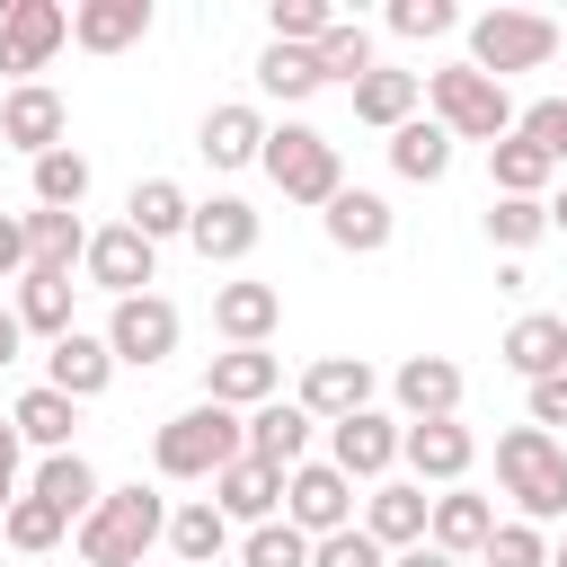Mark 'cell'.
I'll list each match as a JSON object with an SVG mask.
<instances>
[{
  "label": "cell",
  "instance_id": "cell-1",
  "mask_svg": "<svg viewBox=\"0 0 567 567\" xmlns=\"http://www.w3.org/2000/svg\"><path fill=\"white\" fill-rule=\"evenodd\" d=\"M239 452H248V425H239L230 408H213V399L177 408V416L151 434V470H159V478H186V487H195V478L213 487V470H230Z\"/></svg>",
  "mask_w": 567,
  "mask_h": 567
},
{
  "label": "cell",
  "instance_id": "cell-2",
  "mask_svg": "<svg viewBox=\"0 0 567 567\" xmlns=\"http://www.w3.org/2000/svg\"><path fill=\"white\" fill-rule=\"evenodd\" d=\"M168 532V505H159V487H106L97 496V514L80 523V567H151V540Z\"/></svg>",
  "mask_w": 567,
  "mask_h": 567
},
{
  "label": "cell",
  "instance_id": "cell-3",
  "mask_svg": "<svg viewBox=\"0 0 567 567\" xmlns=\"http://www.w3.org/2000/svg\"><path fill=\"white\" fill-rule=\"evenodd\" d=\"M496 487L523 505V523H558L567 514V443L540 425H505L496 434Z\"/></svg>",
  "mask_w": 567,
  "mask_h": 567
},
{
  "label": "cell",
  "instance_id": "cell-4",
  "mask_svg": "<svg viewBox=\"0 0 567 567\" xmlns=\"http://www.w3.org/2000/svg\"><path fill=\"white\" fill-rule=\"evenodd\" d=\"M425 106H434V124H443L452 142H505V133H514L505 80H487V71H470V62L425 71Z\"/></svg>",
  "mask_w": 567,
  "mask_h": 567
},
{
  "label": "cell",
  "instance_id": "cell-5",
  "mask_svg": "<svg viewBox=\"0 0 567 567\" xmlns=\"http://www.w3.org/2000/svg\"><path fill=\"white\" fill-rule=\"evenodd\" d=\"M257 168L284 186V204H319V213H328V195L346 186V159H337V142H328L319 124H266Z\"/></svg>",
  "mask_w": 567,
  "mask_h": 567
},
{
  "label": "cell",
  "instance_id": "cell-6",
  "mask_svg": "<svg viewBox=\"0 0 567 567\" xmlns=\"http://www.w3.org/2000/svg\"><path fill=\"white\" fill-rule=\"evenodd\" d=\"M549 53H558V18H540V9H487V18H470V71H487V80L540 71Z\"/></svg>",
  "mask_w": 567,
  "mask_h": 567
},
{
  "label": "cell",
  "instance_id": "cell-7",
  "mask_svg": "<svg viewBox=\"0 0 567 567\" xmlns=\"http://www.w3.org/2000/svg\"><path fill=\"white\" fill-rule=\"evenodd\" d=\"M177 337H186V319H177V301H159V292H133V301H115V310H106V354H115V363H133V372L168 363V354H177Z\"/></svg>",
  "mask_w": 567,
  "mask_h": 567
},
{
  "label": "cell",
  "instance_id": "cell-8",
  "mask_svg": "<svg viewBox=\"0 0 567 567\" xmlns=\"http://www.w3.org/2000/svg\"><path fill=\"white\" fill-rule=\"evenodd\" d=\"M284 523H292L301 540H328V532H346V523H354V478H337L328 461H301V470H284Z\"/></svg>",
  "mask_w": 567,
  "mask_h": 567
},
{
  "label": "cell",
  "instance_id": "cell-9",
  "mask_svg": "<svg viewBox=\"0 0 567 567\" xmlns=\"http://www.w3.org/2000/svg\"><path fill=\"white\" fill-rule=\"evenodd\" d=\"M62 44H71V9H62V0H9V9H0V71H18V89H27V71H44Z\"/></svg>",
  "mask_w": 567,
  "mask_h": 567
},
{
  "label": "cell",
  "instance_id": "cell-10",
  "mask_svg": "<svg viewBox=\"0 0 567 567\" xmlns=\"http://www.w3.org/2000/svg\"><path fill=\"white\" fill-rule=\"evenodd\" d=\"M399 461L416 487H461L470 461H478V434L461 416H434V425H399Z\"/></svg>",
  "mask_w": 567,
  "mask_h": 567
},
{
  "label": "cell",
  "instance_id": "cell-11",
  "mask_svg": "<svg viewBox=\"0 0 567 567\" xmlns=\"http://www.w3.org/2000/svg\"><path fill=\"white\" fill-rule=\"evenodd\" d=\"M80 275L97 284V292H115V301H133V292H151V275H159V248L142 239V230H89V257H80Z\"/></svg>",
  "mask_w": 567,
  "mask_h": 567
},
{
  "label": "cell",
  "instance_id": "cell-12",
  "mask_svg": "<svg viewBox=\"0 0 567 567\" xmlns=\"http://www.w3.org/2000/svg\"><path fill=\"white\" fill-rule=\"evenodd\" d=\"M372 390H381V381H372V363H363V354H319V363L301 372V390H292V399L310 408V425H337V416H363V408H372Z\"/></svg>",
  "mask_w": 567,
  "mask_h": 567
},
{
  "label": "cell",
  "instance_id": "cell-13",
  "mask_svg": "<svg viewBox=\"0 0 567 567\" xmlns=\"http://www.w3.org/2000/svg\"><path fill=\"white\" fill-rule=\"evenodd\" d=\"M328 470L337 478H390L399 470V416H381V408L337 416L328 425Z\"/></svg>",
  "mask_w": 567,
  "mask_h": 567
},
{
  "label": "cell",
  "instance_id": "cell-14",
  "mask_svg": "<svg viewBox=\"0 0 567 567\" xmlns=\"http://www.w3.org/2000/svg\"><path fill=\"white\" fill-rule=\"evenodd\" d=\"M62 133H71V106H62V89L27 80V89H9V97H0V142H9V151L44 159V151H62Z\"/></svg>",
  "mask_w": 567,
  "mask_h": 567
},
{
  "label": "cell",
  "instance_id": "cell-15",
  "mask_svg": "<svg viewBox=\"0 0 567 567\" xmlns=\"http://www.w3.org/2000/svg\"><path fill=\"white\" fill-rule=\"evenodd\" d=\"M319 221H328V248H346V257H381V248L399 239V213H390V195H372V186H337Z\"/></svg>",
  "mask_w": 567,
  "mask_h": 567
},
{
  "label": "cell",
  "instance_id": "cell-16",
  "mask_svg": "<svg viewBox=\"0 0 567 567\" xmlns=\"http://www.w3.org/2000/svg\"><path fill=\"white\" fill-rule=\"evenodd\" d=\"M275 390H284V363H275L266 346H230V354H213V363H204V399H213V408H230V416L266 408Z\"/></svg>",
  "mask_w": 567,
  "mask_h": 567
},
{
  "label": "cell",
  "instance_id": "cell-17",
  "mask_svg": "<svg viewBox=\"0 0 567 567\" xmlns=\"http://www.w3.org/2000/svg\"><path fill=\"white\" fill-rule=\"evenodd\" d=\"M257 204H239V195H213V204H195L186 213V248L204 257V266H239L248 248H257Z\"/></svg>",
  "mask_w": 567,
  "mask_h": 567
},
{
  "label": "cell",
  "instance_id": "cell-18",
  "mask_svg": "<svg viewBox=\"0 0 567 567\" xmlns=\"http://www.w3.org/2000/svg\"><path fill=\"white\" fill-rule=\"evenodd\" d=\"M461 363L452 354H408L399 372H390V399L408 408V425H434V416H461Z\"/></svg>",
  "mask_w": 567,
  "mask_h": 567
},
{
  "label": "cell",
  "instance_id": "cell-19",
  "mask_svg": "<svg viewBox=\"0 0 567 567\" xmlns=\"http://www.w3.org/2000/svg\"><path fill=\"white\" fill-rule=\"evenodd\" d=\"M213 514H221V523H248V532L275 523V514H284V470H266V461L239 452L230 470H213Z\"/></svg>",
  "mask_w": 567,
  "mask_h": 567
},
{
  "label": "cell",
  "instance_id": "cell-20",
  "mask_svg": "<svg viewBox=\"0 0 567 567\" xmlns=\"http://www.w3.org/2000/svg\"><path fill=\"white\" fill-rule=\"evenodd\" d=\"M239 425H248V461H266V470H301L310 461V408L301 399H266Z\"/></svg>",
  "mask_w": 567,
  "mask_h": 567
},
{
  "label": "cell",
  "instance_id": "cell-21",
  "mask_svg": "<svg viewBox=\"0 0 567 567\" xmlns=\"http://www.w3.org/2000/svg\"><path fill=\"white\" fill-rule=\"evenodd\" d=\"M487 532H496V505H487L478 487H443V496H434V514H425V540H434L443 558H470V567H478Z\"/></svg>",
  "mask_w": 567,
  "mask_h": 567
},
{
  "label": "cell",
  "instance_id": "cell-22",
  "mask_svg": "<svg viewBox=\"0 0 567 567\" xmlns=\"http://www.w3.org/2000/svg\"><path fill=\"white\" fill-rule=\"evenodd\" d=\"M115 381V354H106V337H89V328H71V337H53V354H44V390H62V399H97Z\"/></svg>",
  "mask_w": 567,
  "mask_h": 567
},
{
  "label": "cell",
  "instance_id": "cell-23",
  "mask_svg": "<svg viewBox=\"0 0 567 567\" xmlns=\"http://www.w3.org/2000/svg\"><path fill=\"white\" fill-rule=\"evenodd\" d=\"M425 514H434V496H425L416 478H381V487H372V505H363V532L399 558V549H416V540H425Z\"/></svg>",
  "mask_w": 567,
  "mask_h": 567
},
{
  "label": "cell",
  "instance_id": "cell-24",
  "mask_svg": "<svg viewBox=\"0 0 567 567\" xmlns=\"http://www.w3.org/2000/svg\"><path fill=\"white\" fill-rule=\"evenodd\" d=\"M151 35V0H80L71 9V44L80 53H133Z\"/></svg>",
  "mask_w": 567,
  "mask_h": 567
},
{
  "label": "cell",
  "instance_id": "cell-25",
  "mask_svg": "<svg viewBox=\"0 0 567 567\" xmlns=\"http://www.w3.org/2000/svg\"><path fill=\"white\" fill-rule=\"evenodd\" d=\"M213 328H221L230 346H266V337L284 328V292L257 284V275H248V284H221V292H213Z\"/></svg>",
  "mask_w": 567,
  "mask_h": 567
},
{
  "label": "cell",
  "instance_id": "cell-26",
  "mask_svg": "<svg viewBox=\"0 0 567 567\" xmlns=\"http://www.w3.org/2000/svg\"><path fill=\"white\" fill-rule=\"evenodd\" d=\"M416 97H425V71H390V62H372V71L354 80V124L399 133V124L416 115Z\"/></svg>",
  "mask_w": 567,
  "mask_h": 567
},
{
  "label": "cell",
  "instance_id": "cell-27",
  "mask_svg": "<svg viewBox=\"0 0 567 567\" xmlns=\"http://www.w3.org/2000/svg\"><path fill=\"white\" fill-rule=\"evenodd\" d=\"M505 363H514L523 381L567 372V319H558V310H523V319L505 328Z\"/></svg>",
  "mask_w": 567,
  "mask_h": 567
},
{
  "label": "cell",
  "instance_id": "cell-28",
  "mask_svg": "<svg viewBox=\"0 0 567 567\" xmlns=\"http://www.w3.org/2000/svg\"><path fill=\"white\" fill-rule=\"evenodd\" d=\"M27 496H44V505H53L62 523H89L106 487H97V470H89L80 452H44V461H35V487H27Z\"/></svg>",
  "mask_w": 567,
  "mask_h": 567
},
{
  "label": "cell",
  "instance_id": "cell-29",
  "mask_svg": "<svg viewBox=\"0 0 567 567\" xmlns=\"http://www.w3.org/2000/svg\"><path fill=\"white\" fill-rule=\"evenodd\" d=\"M159 540L177 549V567H221V558H230V523L213 514V496L168 505V532H159Z\"/></svg>",
  "mask_w": 567,
  "mask_h": 567
},
{
  "label": "cell",
  "instance_id": "cell-30",
  "mask_svg": "<svg viewBox=\"0 0 567 567\" xmlns=\"http://www.w3.org/2000/svg\"><path fill=\"white\" fill-rule=\"evenodd\" d=\"M18 230H27V266H44V275H71L80 257H89V221L80 213H18Z\"/></svg>",
  "mask_w": 567,
  "mask_h": 567
},
{
  "label": "cell",
  "instance_id": "cell-31",
  "mask_svg": "<svg viewBox=\"0 0 567 567\" xmlns=\"http://www.w3.org/2000/svg\"><path fill=\"white\" fill-rule=\"evenodd\" d=\"M195 151H204L213 168H248V159L266 151V115H257V106H213L204 133H195Z\"/></svg>",
  "mask_w": 567,
  "mask_h": 567
},
{
  "label": "cell",
  "instance_id": "cell-32",
  "mask_svg": "<svg viewBox=\"0 0 567 567\" xmlns=\"http://www.w3.org/2000/svg\"><path fill=\"white\" fill-rule=\"evenodd\" d=\"M390 168H399L408 186H434V177H452V133H443L434 115H408V124L390 133Z\"/></svg>",
  "mask_w": 567,
  "mask_h": 567
},
{
  "label": "cell",
  "instance_id": "cell-33",
  "mask_svg": "<svg viewBox=\"0 0 567 567\" xmlns=\"http://www.w3.org/2000/svg\"><path fill=\"white\" fill-rule=\"evenodd\" d=\"M186 213H195V195H186L177 177H142L133 204H124V230H142V239L159 248V239H186Z\"/></svg>",
  "mask_w": 567,
  "mask_h": 567
},
{
  "label": "cell",
  "instance_id": "cell-34",
  "mask_svg": "<svg viewBox=\"0 0 567 567\" xmlns=\"http://www.w3.org/2000/svg\"><path fill=\"white\" fill-rule=\"evenodd\" d=\"M9 425H18V443H35V452H71V425H80V399H62V390H18V408H9Z\"/></svg>",
  "mask_w": 567,
  "mask_h": 567
},
{
  "label": "cell",
  "instance_id": "cell-35",
  "mask_svg": "<svg viewBox=\"0 0 567 567\" xmlns=\"http://www.w3.org/2000/svg\"><path fill=\"white\" fill-rule=\"evenodd\" d=\"M558 168H549V151L540 142H523V133H505V142H487V186L496 195H523V204H540V186H549Z\"/></svg>",
  "mask_w": 567,
  "mask_h": 567
},
{
  "label": "cell",
  "instance_id": "cell-36",
  "mask_svg": "<svg viewBox=\"0 0 567 567\" xmlns=\"http://www.w3.org/2000/svg\"><path fill=\"white\" fill-rule=\"evenodd\" d=\"M71 275H44V266H27L18 275V328L27 337H71Z\"/></svg>",
  "mask_w": 567,
  "mask_h": 567
},
{
  "label": "cell",
  "instance_id": "cell-37",
  "mask_svg": "<svg viewBox=\"0 0 567 567\" xmlns=\"http://www.w3.org/2000/svg\"><path fill=\"white\" fill-rule=\"evenodd\" d=\"M257 89H266V97H284V106H301V97H319V89H328V71H319V53H310V44H266V53H257Z\"/></svg>",
  "mask_w": 567,
  "mask_h": 567
},
{
  "label": "cell",
  "instance_id": "cell-38",
  "mask_svg": "<svg viewBox=\"0 0 567 567\" xmlns=\"http://www.w3.org/2000/svg\"><path fill=\"white\" fill-rule=\"evenodd\" d=\"M35 204H44V213H80V204H89V159H80L71 142L35 159Z\"/></svg>",
  "mask_w": 567,
  "mask_h": 567
},
{
  "label": "cell",
  "instance_id": "cell-39",
  "mask_svg": "<svg viewBox=\"0 0 567 567\" xmlns=\"http://www.w3.org/2000/svg\"><path fill=\"white\" fill-rule=\"evenodd\" d=\"M487 239H496L505 257L540 248V239H549V204H523V195H487Z\"/></svg>",
  "mask_w": 567,
  "mask_h": 567
},
{
  "label": "cell",
  "instance_id": "cell-40",
  "mask_svg": "<svg viewBox=\"0 0 567 567\" xmlns=\"http://www.w3.org/2000/svg\"><path fill=\"white\" fill-rule=\"evenodd\" d=\"M62 532H71V523H62L44 496H18V505L0 514V540H9V549H27V558H53V549H62Z\"/></svg>",
  "mask_w": 567,
  "mask_h": 567
},
{
  "label": "cell",
  "instance_id": "cell-41",
  "mask_svg": "<svg viewBox=\"0 0 567 567\" xmlns=\"http://www.w3.org/2000/svg\"><path fill=\"white\" fill-rule=\"evenodd\" d=\"M310 53H319V71H328V80H346V89H354V80L372 71V27H354V18H337V27H328V35L310 44Z\"/></svg>",
  "mask_w": 567,
  "mask_h": 567
},
{
  "label": "cell",
  "instance_id": "cell-42",
  "mask_svg": "<svg viewBox=\"0 0 567 567\" xmlns=\"http://www.w3.org/2000/svg\"><path fill=\"white\" fill-rule=\"evenodd\" d=\"M239 567H310V540L275 514V523H257V532L239 540Z\"/></svg>",
  "mask_w": 567,
  "mask_h": 567
},
{
  "label": "cell",
  "instance_id": "cell-43",
  "mask_svg": "<svg viewBox=\"0 0 567 567\" xmlns=\"http://www.w3.org/2000/svg\"><path fill=\"white\" fill-rule=\"evenodd\" d=\"M478 567H549L540 523H496V532H487V549H478Z\"/></svg>",
  "mask_w": 567,
  "mask_h": 567
},
{
  "label": "cell",
  "instance_id": "cell-44",
  "mask_svg": "<svg viewBox=\"0 0 567 567\" xmlns=\"http://www.w3.org/2000/svg\"><path fill=\"white\" fill-rule=\"evenodd\" d=\"M266 27H275V44H319V35L337 27V9H328V0H275Z\"/></svg>",
  "mask_w": 567,
  "mask_h": 567
},
{
  "label": "cell",
  "instance_id": "cell-45",
  "mask_svg": "<svg viewBox=\"0 0 567 567\" xmlns=\"http://www.w3.org/2000/svg\"><path fill=\"white\" fill-rule=\"evenodd\" d=\"M310 567H390V549L363 532V523H346V532H328V540H310Z\"/></svg>",
  "mask_w": 567,
  "mask_h": 567
},
{
  "label": "cell",
  "instance_id": "cell-46",
  "mask_svg": "<svg viewBox=\"0 0 567 567\" xmlns=\"http://www.w3.org/2000/svg\"><path fill=\"white\" fill-rule=\"evenodd\" d=\"M514 133H523V142H540V151H549V168H567V97L523 106V115H514Z\"/></svg>",
  "mask_w": 567,
  "mask_h": 567
},
{
  "label": "cell",
  "instance_id": "cell-47",
  "mask_svg": "<svg viewBox=\"0 0 567 567\" xmlns=\"http://www.w3.org/2000/svg\"><path fill=\"white\" fill-rule=\"evenodd\" d=\"M461 9L452 0H390V35H452Z\"/></svg>",
  "mask_w": 567,
  "mask_h": 567
},
{
  "label": "cell",
  "instance_id": "cell-48",
  "mask_svg": "<svg viewBox=\"0 0 567 567\" xmlns=\"http://www.w3.org/2000/svg\"><path fill=\"white\" fill-rule=\"evenodd\" d=\"M532 425H540V434H558V425H567V372L532 381Z\"/></svg>",
  "mask_w": 567,
  "mask_h": 567
},
{
  "label": "cell",
  "instance_id": "cell-49",
  "mask_svg": "<svg viewBox=\"0 0 567 567\" xmlns=\"http://www.w3.org/2000/svg\"><path fill=\"white\" fill-rule=\"evenodd\" d=\"M18 505V425L0 416V514Z\"/></svg>",
  "mask_w": 567,
  "mask_h": 567
},
{
  "label": "cell",
  "instance_id": "cell-50",
  "mask_svg": "<svg viewBox=\"0 0 567 567\" xmlns=\"http://www.w3.org/2000/svg\"><path fill=\"white\" fill-rule=\"evenodd\" d=\"M0 275H27V230H18V213H0Z\"/></svg>",
  "mask_w": 567,
  "mask_h": 567
},
{
  "label": "cell",
  "instance_id": "cell-51",
  "mask_svg": "<svg viewBox=\"0 0 567 567\" xmlns=\"http://www.w3.org/2000/svg\"><path fill=\"white\" fill-rule=\"evenodd\" d=\"M390 567H470V558H443V549H434V540H416V549H399V558H390Z\"/></svg>",
  "mask_w": 567,
  "mask_h": 567
},
{
  "label": "cell",
  "instance_id": "cell-52",
  "mask_svg": "<svg viewBox=\"0 0 567 567\" xmlns=\"http://www.w3.org/2000/svg\"><path fill=\"white\" fill-rule=\"evenodd\" d=\"M18 346H27V328H18V310H0V363H18Z\"/></svg>",
  "mask_w": 567,
  "mask_h": 567
},
{
  "label": "cell",
  "instance_id": "cell-53",
  "mask_svg": "<svg viewBox=\"0 0 567 567\" xmlns=\"http://www.w3.org/2000/svg\"><path fill=\"white\" fill-rule=\"evenodd\" d=\"M549 230H567V195H558V204H549Z\"/></svg>",
  "mask_w": 567,
  "mask_h": 567
},
{
  "label": "cell",
  "instance_id": "cell-54",
  "mask_svg": "<svg viewBox=\"0 0 567 567\" xmlns=\"http://www.w3.org/2000/svg\"><path fill=\"white\" fill-rule=\"evenodd\" d=\"M549 567H567V540H558V549H549Z\"/></svg>",
  "mask_w": 567,
  "mask_h": 567
},
{
  "label": "cell",
  "instance_id": "cell-55",
  "mask_svg": "<svg viewBox=\"0 0 567 567\" xmlns=\"http://www.w3.org/2000/svg\"><path fill=\"white\" fill-rule=\"evenodd\" d=\"M558 44H567V27H558Z\"/></svg>",
  "mask_w": 567,
  "mask_h": 567
},
{
  "label": "cell",
  "instance_id": "cell-56",
  "mask_svg": "<svg viewBox=\"0 0 567 567\" xmlns=\"http://www.w3.org/2000/svg\"><path fill=\"white\" fill-rule=\"evenodd\" d=\"M62 567H80V558H62Z\"/></svg>",
  "mask_w": 567,
  "mask_h": 567
},
{
  "label": "cell",
  "instance_id": "cell-57",
  "mask_svg": "<svg viewBox=\"0 0 567 567\" xmlns=\"http://www.w3.org/2000/svg\"><path fill=\"white\" fill-rule=\"evenodd\" d=\"M221 567H239V558H221Z\"/></svg>",
  "mask_w": 567,
  "mask_h": 567
}]
</instances>
